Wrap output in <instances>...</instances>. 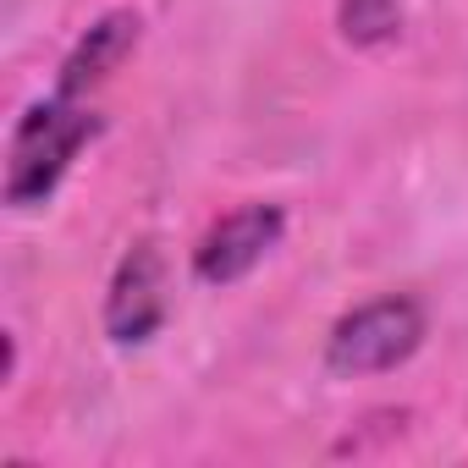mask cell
<instances>
[{"label": "cell", "mask_w": 468, "mask_h": 468, "mask_svg": "<svg viewBox=\"0 0 468 468\" xmlns=\"http://www.w3.org/2000/svg\"><path fill=\"white\" fill-rule=\"evenodd\" d=\"M138 39H144V17L138 12H127V6H116V12H105V17H94V28L67 50V61H61V78H56V89L61 94H78V100H89L133 50H138Z\"/></svg>", "instance_id": "obj_5"}, {"label": "cell", "mask_w": 468, "mask_h": 468, "mask_svg": "<svg viewBox=\"0 0 468 468\" xmlns=\"http://www.w3.org/2000/svg\"><path fill=\"white\" fill-rule=\"evenodd\" d=\"M100 138V111L78 94L50 89L45 100H34L6 144V209H39L50 204V193L61 187V176L72 171V160Z\"/></svg>", "instance_id": "obj_1"}, {"label": "cell", "mask_w": 468, "mask_h": 468, "mask_svg": "<svg viewBox=\"0 0 468 468\" xmlns=\"http://www.w3.org/2000/svg\"><path fill=\"white\" fill-rule=\"evenodd\" d=\"M160 325H165V260L154 243H133L105 292V336L122 347H138Z\"/></svg>", "instance_id": "obj_4"}, {"label": "cell", "mask_w": 468, "mask_h": 468, "mask_svg": "<svg viewBox=\"0 0 468 468\" xmlns=\"http://www.w3.org/2000/svg\"><path fill=\"white\" fill-rule=\"evenodd\" d=\"M282 231H287V209L282 204H238L198 238L193 276L204 287H238L249 271L265 265V254L282 243Z\"/></svg>", "instance_id": "obj_3"}, {"label": "cell", "mask_w": 468, "mask_h": 468, "mask_svg": "<svg viewBox=\"0 0 468 468\" xmlns=\"http://www.w3.org/2000/svg\"><path fill=\"white\" fill-rule=\"evenodd\" d=\"M424 347V309L402 292H386V298H369L358 309H347L331 336H325V369L331 375H386L397 364H408L413 353Z\"/></svg>", "instance_id": "obj_2"}, {"label": "cell", "mask_w": 468, "mask_h": 468, "mask_svg": "<svg viewBox=\"0 0 468 468\" xmlns=\"http://www.w3.org/2000/svg\"><path fill=\"white\" fill-rule=\"evenodd\" d=\"M336 23H342V34H347L353 45H386V39L397 34L402 12H397V0H342V6H336Z\"/></svg>", "instance_id": "obj_6"}]
</instances>
